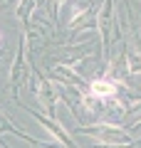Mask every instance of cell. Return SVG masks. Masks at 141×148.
<instances>
[{"mask_svg":"<svg viewBox=\"0 0 141 148\" xmlns=\"http://www.w3.org/2000/svg\"><path fill=\"white\" fill-rule=\"evenodd\" d=\"M92 91L97 96H111L114 94V84H106V82H94L92 84Z\"/></svg>","mask_w":141,"mask_h":148,"instance_id":"1","label":"cell"}]
</instances>
